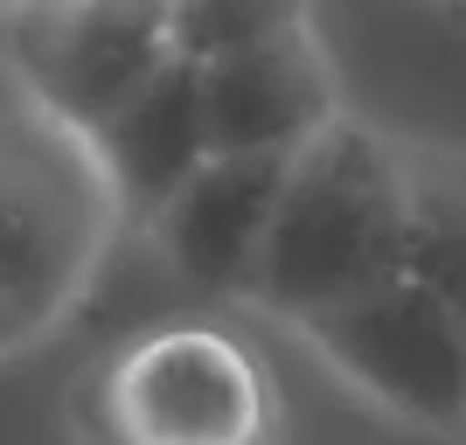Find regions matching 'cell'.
Masks as SVG:
<instances>
[{
  "instance_id": "277c9868",
  "label": "cell",
  "mask_w": 466,
  "mask_h": 445,
  "mask_svg": "<svg viewBox=\"0 0 466 445\" xmlns=\"http://www.w3.org/2000/svg\"><path fill=\"white\" fill-rule=\"evenodd\" d=\"M7 56L35 112L97 133L126 97H139L175 63V7L167 0H28L15 7Z\"/></svg>"
},
{
  "instance_id": "6da1fadb",
  "label": "cell",
  "mask_w": 466,
  "mask_h": 445,
  "mask_svg": "<svg viewBox=\"0 0 466 445\" xmlns=\"http://www.w3.org/2000/svg\"><path fill=\"white\" fill-rule=\"evenodd\" d=\"M404 271V139L334 112L286 160L251 307L307 328Z\"/></svg>"
},
{
  "instance_id": "3957f363",
  "label": "cell",
  "mask_w": 466,
  "mask_h": 445,
  "mask_svg": "<svg viewBox=\"0 0 466 445\" xmlns=\"http://www.w3.org/2000/svg\"><path fill=\"white\" fill-rule=\"evenodd\" d=\"M118 223L126 209L91 133L21 97L0 118V299L15 313L21 349L77 307Z\"/></svg>"
},
{
  "instance_id": "5b68a950",
  "label": "cell",
  "mask_w": 466,
  "mask_h": 445,
  "mask_svg": "<svg viewBox=\"0 0 466 445\" xmlns=\"http://www.w3.org/2000/svg\"><path fill=\"white\" fill-rule=\"evenodd\" d=\"M299 334L390 418L418 431H466V313H452L418 278L397 271Z\"/></svg>"
},
{
  "instance_id": "7a4b0ae2",
  "label": "cell",
  "mask_w": 466,
  "mask_h": 445,
  "mask_svg": "<svg viewBox=\"0 0 466 445\" xmlns=\"http://www.w3.org/2000/svg\"><path fill=\"white\" fill-rule=\"evenodd\" d=\"M91 445H279L286 397L272 362L216 320H167L77 383Z\"/></svg>"
},
{
  "instance_id": "8fae6325",
  "label": "cell",
  "mask_w": 466,
  "mask_h": 445,
  "mask_svg": "<svg viewBox=\"0 0 466 445\" xmlns=\"http://www.w3.org/2000/svg\"><path fill=\"white\" fill-rule=\"evenodd\" d=\"M21 349V334H15V313H7V299H0V355Z\"/></svg>"
},
{
  "instance_id": "8992f818",
  "label": "cell",
  "mask_w": 466,
  "mask_h": 445,
  "mask_svg": "<svg viewBox=\"0 0 466 445\" xmlns=\"http://www.w3.org/2000/svg\"><path fill=\"white\" fill-rule=\"evenodd\" d=\"M286 160L292 154H209L147 216V237L181 286L209 299H251L265 230L286 188Z\"/></svg>"
},
{
  "instance_id": "ba28073f",
  "label": "cell",
  "mask_w": 466,
  "mask_h": 445,
  "mask_svg": "<svg viewBox=\"0 0 466 445\" xmlns=\"http://www.w3.org/2000/svg\"><path fill=\"white\" fill-rule=\"evenodd\" d=\"M112 195L126 216H147L181 188V181L209 160V118H202V70L188 56H175L139 97H126L105 126L91 133Z\"/></svg>"
},
{
  "instance_id": "7c38bea8",
  "label": "cell",
  "mask_w": 466,
  "mask_h": 445,
  "mask_svg": "<svg viewBox=\"0 0 466 445\" xmlns=\"http://www.w3.org/2000/svg\"><path fill=\"white\" fill-rule=\"evenodd\" d=\"M0 7H7V15H15V7H28V0H0Z\"/></svg>"
},
{
  "instance_id": "52a82bcc",
  "label": "cell",
  "mask_w": 466,
  "mask_h": 445,
  "mask_svg": "<svg viewBox=\"0 0 466 445\" xmlns=\"http://www.w3.org/2000/svg\"><path fill=\"white\" fill-rule=\"evenodd\" d=\"M202 70V118L209 154H299L334 112V63L313 35V21L279 28L265 42H244L230 56L195 63Z\"/></svg>"
},
{
  "instance_id": "9c48e42d",
  "label": "cell",
  "mask_w": 466,
  "mask_h": 445,
  "mask_svg": "<svg viewBox=\"0 0 466 445\" xmlns=\"http://www.w3.org/2000/svg\"><path fill=\"white\" fill-rule=\"evenodd\" d=\"M404 278L466 313V154L404 147Z\"/></svg>"
},
{
  "instance_id": "30bf717a",
  "label": "cell",
  "mask_w": 466,
  "mask_h": 445,
  "mask_svg": "<svg viewBox=\"0 0 466 445\" xmlns=\"http://www.w3.org/2000/svg\"><path fill=\"white\" fill-rule=\"evenodd\" d=\"M167 7H175V56L188 63L230 56L244 42L313 21V0H167Z\"/></svg>"
}]
</instances>
